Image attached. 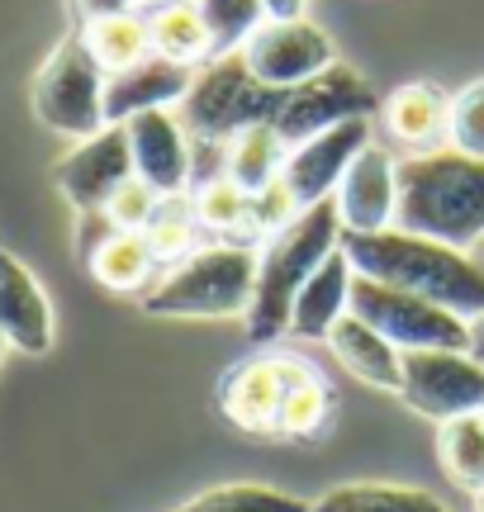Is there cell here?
<instances>
[{"mask_svg":"<svg viewBox=\"0 0 484 512\" xmlns=\"http://www.w3.org/2000/svg\"><path fill=\"white\" fill-rule=\"evenodd\" d=\"M342 252L366 280L432 299L461 318L484 313V271L461 247L418 238L404 228H380V233H342Z\"/></svg>","mask_w":484,"mask_h":512,"instance_id":"1","label":"cell"},{"mask_svg":"<svg viewBox=\"0 0 484 512\" xmlns=\"http://www.w3.org/2000/svg\"><path fill=\"white\" fill-rule=\"evenodd\" d=\"M404 233L475 252L484 242V157L461 147H437L399 162V209Z\"/></svg>","mask_w":484,"mask_h":512,"instance_id":"2","label":"cell"},{"mask_svg":"<svg viewBox=\"0 0 484 512\" xmlns=\"http://www.w3.org/2000/svg\"><path fill=\"white\" fill-rule=\"evenodd\" d=\"M342 247V214L337 200L309 204L290 228H280L276 238L257 252V294L247 309V337L266 347L290 332V309L295 294L304 290V280Z\"/></svg>","mask_w":484,"mask_h":512,"instance_id":"3","label":"cell"},{"mask_svg":"<svg viewBox=\"0 0 484 512\" xmlns=\"http://www.w3.org/2000/svg\"><path fill=\"white\" fill-rule=\"evenodd\" d=\"M257 294V252L242 242H219L181 256L148 294L143 309L157 318H233L252 309Z\"/></svg>","mask_w":484,"mask_h":512,"instance_id":"4","label":"cell"},{"mask_svg":"<svg viewBox=\"0 0 484 512\" xmlns=\"http://www.w3.org/2000/svg\"><path fill=\"white\" fill-rule=\"evenodd\" d=\"M290 91H276L252 76V67L242 62V53L209 57L195 72V86L181 100V128L190 138H219L233 143L242 128L276 124V114L285 110Z\"/></svg>","mask_w":484,"mask_h":512,"instance_id":"5","label":"cell"},{"mask_svg":"<svg viewBox=\"0 0 484 512\" xmlns=\"http://www.w3.org/2000/svg\"><path fill=\"white\" fill-rule=\"evenodd\" d=\"M105 81L110 76L91 57L86 38L67 34L34 76V114L53 133L86 143V138H95L100 128L110 124L105 119Z\"/></svg>","mask_w":484,"mask_h":512,"instance_id":"6","label":"cell"},{"mask_svg":"<svg viewBox=\"0 0 484 512\" xmlns=\"http://www.w3.org/2000/svg\"><path fill=\"white\" fill-rule=\"evenodd\" d=\"M352 313L361 323H371L380 337H390L399 351H466L470 347V318L442 309L432 299H418L409 290L366 280V275L352 280Z\"/></svg>","mask_w":484,"mask_h":512,"instance_id":"7","label":"cell"},{"mask_svg":"<svg viewBox=\"0 0 484 512\" xmlns=\"http://www.w3.org/2000/svg\"><path fill=\"white\" fill-rule=\"evenodd\" d=\"M375 110L380 105H375V91L366 86V76L352 72L347 62H333L328 72L309 76L304 86L290 91L285 110L276 114L271 128L280 133L285 147H299L309 138H318V133H328V128L347 124V119H371Z\"/></svg>","mask_w":484,"mask_h":512,"instance_id":"8","label":"cell"},{"mask_svg":"<svg viewBox=\"0 0 484 512\" xmlns=\"http://www.w3.org/2000/svg\"><path fill=\"white\" fill-rule=\"evenodd\" d=\"M399 399L432 422L484 413V366L470 351H404Z\"/></svg>","mask_w":484,"mask_h":512,"instance_id":"9","label":"cell"},{"mask_svg":"<svg viewBox=\"0 0 484 512\" xmlns=\"http://www.w3.org/2000/svg\"><path fill=\"white\" fill-rule=\"evenodd\" d=\"M238 53L252 67V76L276 86V91H295L309 76L328 72L337 62L333 38L323 34L318 24H309V19H266Z\"/></svg>","mask_w":484,"mask_h":512,"instance_id":"10","label":"cell"},{"mask_svg":"<svg viewBox=\"0 0 484 512\" xmlns=\"http://www.w3.org/2000/svg\"><path fill=\"white\" fill-rule=\"evenodd\" d=\"M129 176H138V171H133V147H129V128L124 124H105L95 138L72 147V152L53 166L57 190L72 200L76 214L105 209L110 195L129 181Z\"/></svg>","mask_w":484,"mask_h":512,"instance_id":"11","label":"cell"},{"mask_svg":"<svg viewBox=\"0 0 484 512\" xmlns=\"http://www.w3.org/2000/svg\"><path fill=\"white\" fill-rule=\"evenodd\" d=\"M366 147H371V119H347V124L309 138V143L290 147V152H285V166H280V181L295 190L299 209L323 204L337 195L347 166H352Z\"/></svg>","mask_w":484,"mask_h":512,"instance_id":"12","label":"cell"},{"mask_svg":"<svg viewBox=\"0 0 484 512\" xmlns=\"http://www.w3.org/2000/svg\"><path fill=\"white\" fill-rule=\"evenodd\" d=\"M299 361L290 356H252L242 361L233 375L224 380V418L252 437H280V408H285V394H290V380H295Z\"/></svg>","mask_w":484,"mask_h":512,"instance_id":"13","label":"cell"},{"mask_svg":"<svg viewBox=\"0 0 484 512\" xmlns=\"http://www.w3.org/2000/svg\"><path fill=\"white\" fill-rule=\"evenodd\" d=\"M337 214H342V233H380L394 228V209H399V162L385 147H366L347 176L337 185Z\"/></svg>","mask_w":484,"mask_h":512,"instance_id":"14","label":"cell"},{"mask_svg":"<svg viewBox=\"0 0 484 512\" xmlns=\"http://www.w3.org/2000/svg\"><path fill=\"white\" fill-rule=\"evenodd\" d=\"M124 128L133 147V171L157 195H181L190 185V133L181 128V119L167 110H148L133 114Z\"/></svg>","mask_w":484,"mask_h":512,"instance_id":"15","label":"cell"},{"mask_svg":"<svg viewBox=\"0 0 484 512\" xmlns=\"http://www.w3.org/2000/svg\"><path fill=\"white\" fill-rule=\"evenodd\" d=\"M190 86H195V67H181L171 57L148 53L143 62H133V67H124V72H114L105 81V119L110 124H129L133 114L181 105Z\"/></svg>","mask_w":484,"mask_h":512,"instance_id":"16","label":"cell"},{"mask_svg":"<svg viewBox=\"0 0 484 512\" xmlns=\"http://www.w3.org/2000/svg\"><path fill=\"white\" fill-rule=\"evenodd\" d=\"M380 124L390 143L409 147V157L451 147V95L432 81H409L380 105Z\"/></svg>","mask_w":484,"mask_h":512,"instance_id":"17","label":"cell"},{"mask_svg":"<svg viewBox=\"0 0 484 512\" xmlns=\"http://www.w3.org/2000/svg\"><path fill=\"white\" fill-rule=\"evenodd\" d=\"M0 328L10 347L29 351V356H43L53 347V304L29 275V266L15 261L5 247H0Z\"/></svg>","mask_w":484,"mask_h":512,"instance_id":"18","label":"cell"},{"mask_svg":"<svg viewBox=\"0 0 484 512\" xmlns=\"http://www.w3.org/2000/svg\"><path fill=\"white\" fill-rule=\"evenodd\" d=\"M352 280H356V266L347 261V252L337 247V252L304 280V290L295 294L290 337H309V342L323 337V342H328V332L337 328V318L352 313Z\"/></svg>","mask_w":484,"mask_h":512,"instance_id":"19","label":"cell"},{"mask_svg":"<svg viewBox=\"0 0 484 512\" xmlns=\"http://www.w3.org/2000/svg\"><path fill=\"white\" fill-rule=\"evenodd\" d=\"M328 347H333V356L352 370L361 384H375V389L399 394V384H404V351L394 347L390 337H380L371 323H361L356 313L337 318V328L328 332Z\"/></svg>","mask_w":484,"mask_h":512,"instance_id":"20","label":"cell"},{"mask_svg":"<svg viewBox=\"0 0 484 512\" xmlns=\"http://www.w3.org/2000/svg\"><path fill=\"white\" fill-rule=\"evenodd\" d=\"M148 38H152V53L171 57V62H181V67H200V62L214 57V38H209V24L195 0L157 5L148 15Z\"/></svg>","mask_w":484,"mask_h":512,"instance_id":"21","label":"cell"},{"mask_svg":"<svg viewBox=\"0 0 484 512\" xmlns=\"http://www.w3.org/2000/svg\"><path fill=\"white\" fill-rule=\"evenodd\" d=\"M309 512H451L442 498L409 484H337L328 494L309 503Z\"/></svg>","mask_w":484,"mask_h":512,"instance_id":"22","label":"cell"},{"mask_svg":"<svg viewBox=\"0 0 484 512\" xmlns=\"http://www.w3.org/2000/svg\"><path fill=\"white\" fill-rule=\"evenodd\" d=\"M86 271L95 275V285H105V290H114V294H138L152 280V271H157V252L148 247L143 233H124V228H119V233L86 261Z\"/></svg>","mask_w":484,"mask_h":512,"instance_id":"23","label":"cell"},{"mask_svg":"<svg viewBox=\"0 0 484 512\" xmlns=\"http://www.w3.org/2000/svg\"><path fill=\"white\" fill-rule=\"evenodd\" d=\"M285 152H290V147L280 143V133L271 124L242 128L238 138L228 143V181L242 185L247 195H257L261 185H271L280 176Z\"/></svg>","mask_w":484,"mask_h":512,"instance_id":"24","label":"cell"},{"mask_svg":"<svg viewBox=\"0 0 484 512\" xmlns=\"http://www.w3.org/2000/svg\"><path fill=\"white\" fill-rule=\"evenodd\" d=\"M437 456L451 484H461L470 494L484 489V413L437 422Z\"/></svg>","mask_w":484,"mask_h":512,"instance_id":"25","label":"cell"},{"mask_svg":"<svg viewBox=\"0 0 484 512\" xmlns=\"http://www.w3.org/2000/svg\"><path fill=\"white\" fill-rule=\"evenodd\" d=\"M81 38H86V48H91L95 62L105 67V76L124 72V67H133V62H143V57L152 53L148 19H138L133 10H129V15L95 19V24H86V29H81Z\"/></svg>","mask_w":484,"mask_h":512,"instance_id":"26","label":"cell"},{"mask_svg":"<svg viewBox=\"0 0 484 512\" xmlns=\"http://www.w3.org/2000/svg\"><path fill=\"white\" fill-rule=\"evenodd\" d=\"M190 209H195V219L209 223V228H219V233H238L242 247L252 242V195H247L242 185H233L228 176L195 185Z\"/></svg>","mask_w":484,"mask_h":512,"instance_id":"27","label":"cell"},{"mask_svg":"<svg viewBox=\"0 0 484 512\" xmlns=\"http://www.w3.org/2000/svg\"><path fill=\"white\" fill-rule=\"evenodd\" d=\"M328 408H333V394H328L323 375L299 361L290 394H285V408H280V437H314L318 427L328 422Z\"/></svg>","mask_w":484,"mask_h":512,"instance_id":"28","label":"cell"},{"mask_svg":"<svg viewBox=\"0 0 484 512\" xmlns=\"http://www.w3.org/2000/svg\"><path fill=\"white\" fill-rule=\"evenodd\" d=\"M176 512H309V503L295 494H280V489H266V484H219Z\"/></svg>","mask_w":484,"mask_h":512,"instance_id":"29","label":"cell"},{"mask_svg":"<svg viewBox=\"0 0 484 512\" xmlns=\"http://www.w3.org/2000/svg\"><path fill=\"white\" fill-rule=\"evenodd\" d=\"M195 5H200V15H205V24H209L214 57L238 53L242 43H247V38H252L261 24H266L261 0H195Z\"/></svg>","mask_w":484,"mask_h":512,"instance_id":"30","label":"cell"},{"mask_svg":"<svg viewBox=\"0 0 484 512\" xmlns=\"http://www.w3.org/2000/svg\"><path fill=\"white\" fill-rule=\"evenodd\" d=\"M190 214H195V209H181V195H167L162 209L152 214V223L143 228V238H148V247L157 252V261L190 256V242H195V233H190Z\"/></svg>","mask_w":484,"mask_h":512,"instance_id":"31","label":"cell"},{"mask_svg":"<svg viewBox=\"0 0 484 512\" xmlns=\"http://www.w3.org/2000/svg\"><path fill=\"white\" fill-rule=\"evenodd\" d=\"M162 200H167V195H157L143 176H129V181L110 195L105 214H110L114 228H124V233H143V228L152 223V214L162 209Z\"/></svg>","mask_w":484,"mask_h":512,"instance_id":"32","label":"cell"},{"mask_svg":"<svg viewBox=\"0 0 484 512\" xmlns=\"http://www.w3.org/2000/svg\"><path fill=\"white\" fill-rule=\"evenodd\" d=\"M451 147L484 157V81H470L461 95H451Z\"/></svg>","mask_w":484,"mask_h":512,"instance_id":"33","label":"cell"},{"mask_svg":"<svg viewBox=\"0 0 484 512\" xmlns=\"http://www.w3.org/2000/svg\"><path fill=\"white\" fill-rule=\"evenodd\" d=\"M299 214H304V209H299L295 190L276 176L271 185H261L257 195H252V238H261V233H271V238H276L280 228H290Z\"/></svg>","mask_w":484,"mask_h":512,"instance_id":"34","label":"cell"},{"mask_svg":"<svg viewBox=\"0 0 484 512\" xmlns=\"http://www.w3.org/2000/svg\"><path fill=\"white\" fill-rule=\"evenodd\" d=\"M114 233H119V228L110 223V214H105V209L81 214V223H76V256H81V261H91V256L100 252V247H105Z\"/></svg>","mask_w":484,"mask_h":512,"instance_id":"35","label":"cell"},{"mask_svg":"<svg viewBox=\"0 0 484 512\" xmlns=\"http://www.w3.org/2000/svg\"><path fill=\"white\" fill-rule=\"evenodd\" d=\"M138 0H67V10H72V19L86 29V24H95V19H110V15H129Z\"/></svg>","mask_w":484,"mask_h":512,"instance_id":"36","label":"cell"},{"mask_svg":"<svg viewBox=\"0 0 484 512\" xmlns=\"http://www.w3.org/2000/svg\"><path fill=\"white\" fill-rule=\"evenodd\" d=\"M266 19H304V0H261Z\"/></svg>","mask_w":484,"mask_h":512,"instance_id":"37","label":"cell"},{"mask_svg":"<svg viewBox=\"0 0 484 512\" xmlns=\"http://www.w3.org/2000/svg\"><path fill=\"white\" fill-rule=\"evenodd\" d=\"M466 351L484 366V313H475V318H470V347Z\"/></svg>","mask_w":484,"mask_h":512,"instance_id":"38","label":"cell"},{"mask_svg":"<svg viewBox=\"0 0 484 512\" xmlns=\"http://www.w3.org/2000/svg\"><path fill=\"white\" fill-rule=\"evenodd\" d=\"M143 5H152V10H157V5H181V0H143Z\"/></svg>","mask_w":484,"mask_h":512,"instance_id":"39","label":"cell"},{"mask_svg":"<svg viewBox=\"0 0 484 512\" xmlns=\"http://www.w3.org/2000/svg\"><path fill=\"white\" fill-rule=\"evenodd\" d=\"M470 256H475V261H480V271H484V242H480V247H475V252H470Z\"/></svg>","mask_w":484,"mask_h":512,"instance_id":"40","label":"cell"},{"mask_svg":"<svg viewBox=\"0 0 484 512\" xmlns=\"http://www.w3.org/2000/svg\"><path fill=\"white\" fill-rule=\"evenodd\" d=\"M475 512H484V489H480V494H475Z\"/></svg>","mask_w":484,"mask_h":512,"instance_id":"41","label":"cell"},{"mask_svg":"<svg viewBox=\"0 0 484 512\" xmlns=\"http://www.w3.org/2000/svg\"><path fill=\"white\" fill-rule=\"evenodd\" d=\"M5 347H10V342H5V328H0V356H5Z\"/></svg>","mask_w":484,"mask_h":512,"instance_id":"42","label":"cell"}]
</instances>
